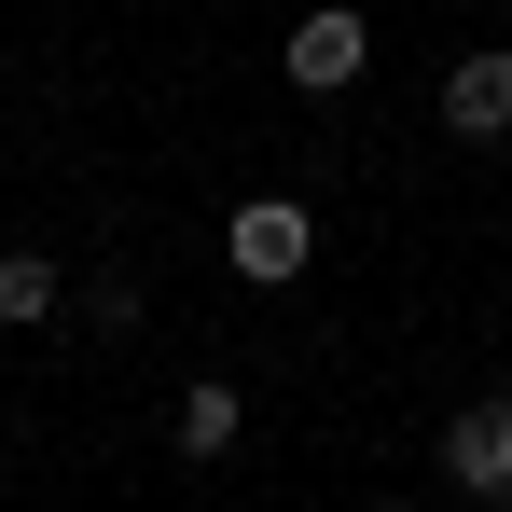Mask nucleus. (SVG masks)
Returning <instances> with one entry per match:
<instances>
[{"label": "nucleus", "instance_id": "nucleus-5", "mask_svg": "<svg viewBox=\"0 0 512 512\" xmlns=\"http://www.w3.org/2000/svg\"><path fill=\"white\" fill-rule=\"evenodd\" d=\"M236 429H250V388L236 374H194L180 388V457H236Z\"/></svg>", "mask_w": 512, "mask_h": 512}, {"label": "nucleus", "instance_id": "nucleus-6", "mask_svg": "<svg viewBox=\"0 0 512 512\" xmlns=\"http://www.w3.org/2000/svg\"><path fill=\"white\" fill-rule=\"evenodd\" d=\"M0 319H14V333L56 319V263H42V250H0Z\"/></svg>", "mask_w": 512, "mask_h": 512}, {"label": "nucleus", "instance_id": "nucleus-4", "mask_svg": "<svg viewBox=\"0 0 512 512\" xmlns=\"http://www.w3.org/2000/svg\"><path fill=\"white\" fill-rule=\"evenodd\" d=\"M360 56H374V28H360L346 0H319V14L291 28V84H305V97H333V84H360Z\"/></svg>", "mask_w": 512, "mask_h": 512}, {"label": "nucleus", "instance_id": "nucleus-7", "mask_svg": "<svg viewBox=\"0 0 512 512\" xmlns=\"http://www.w3.org/2000/svg\"><path fill=\"white\" fill-rule=\"evenodd\" d=\"M443 512H499V499H471V485H457V499H443Z\"/></svg>", "mask_w": 512, "mask_h": 512}, {"label": "nucleus", "instance_id": "nucleus-1", "mask_svg": "<svg viewBox=\"0 0 512 512\" xmlns=\"http://www.w3.org/2000/svg\"><path fill=\"white\" fill-rule=\"evenodd\" d=\"M305 250H319V222H305L291 194H250V208L222 222V263H236L250 291H291V277H305Z\"/></svg>", "mask_w": 512, "mask_h": 512}, {"label": "nucleus", "instance_id": "nucleus-2", "mask_svg": "<svg viewBox=\"0 0 512 512\" xmlns=\"http://www.w3.org/2000/svg\"><path fill=\"white\" fill-rule=\"evenodd\" d=\"M443 485L512 499V388H485V402H457V416H443Z\"/></svg>", "mask_w": 512, "mask_h": 512}, {"label": "nucleus", "instance_id": "nucleus-3", "mask_svg": "<svg viewBox=\"0 0 512 512\" xmlns=\"http://www.w3.org/2000/svg\"><path fill=\"white\" fill-rule=\"evenodd\" d=\"M512 125V42H471L443 70V139H499Z\"/></svg>", "mask_w": 512, "mask_h": 512}]
</instances>
